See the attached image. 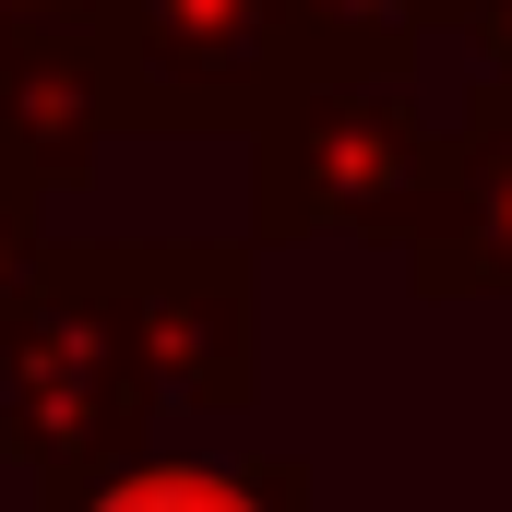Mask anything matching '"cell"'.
<instances>
[{
    "label": "cell",
    "instance_id": "6da1fadb",
    "mask_svg": "<svg viewBox=\"0 0 512 512\" xmlns=\"http://www.w3.org/2000/svg\"><path fill=\"white\" fill-rule=\"evenodd\" d=\"M143 334H131V298L108 251L84 274H48V286H12L0 310V453L12 465H48V477H96L143 417Z\"/></svg>",
    "mask_w": 512,
    "mask_h": 512
},
{
    "label": "cell",
    "instance_id": "7a4b0ae2",
    "mask_svg": "<svg viewBox=\"0 0 512 512\" xmlns=\"http://www.w3.org/2000/svg\"><path fill=\"white\" fill-rule=\"evenodd\" d=\"M429 120L405 108L393 72H298L262 120V227L322 239V227H405L429 191Z\"/></svg>",
    "mask_w": 512,
    "mask_h": 512
},
{
    "label": "cell",
    "instance_id": "3957f363",
    "mask_svg": "<svg viewBox=\"0 0 512 512\" xmlns=\"http://www.w3.org/2000/svg\"><path fill=\"white\" fill-rule=\"evenodd\" d=\"M108 120H239L286 96V0H96Z\"/></svg>",
    "mask_w": 512,
    "mask_h": 512
},
{
    "label": "cell",
    "instance_id": "277c9868",
    "mask_svg": "<svg viewBox=\"0 0 512 512\" xmlns=\"http://www.w3.org/2000/svg\"><path fill=\"white\" fill-rule=\"evenodd\" d=\"M108 274L131 298L155 393H191V405H239L251 393V298H239L227 251H108Z\"/></svg>",
    "mask_w": 512,
    "mask_h": 512
},
{
    "label": "cell",
    "instance_id": "5b68a950",
    "mask_svg": "<svg viewBox=\"0 0 512 512\" xmlns=\"http://www.w3.org/2000/svg\"><path fill=\"white\" fill-rule=\"evenodd\" d=\"M405 239H417V274H429L441 298L512 286V84L465 120L453 155H429V191H417Z\"/></svg>",
    "mask_w": 512,
    "mask_h": 512
},
{
    "label": "cell",
    "instance_id": "8992f818",
    "mask_svg": "<svg viewBox=\"0 0 512 512\" xmlns=\"http://www.w3.org/2000/svg\"><path fill=\"white\" fill-rule=\"evenodd\" d=\"M48 512H298V465H203V453H155V465H96Z\"/></svg>",
    "mask_w": 512,
    "mask_h": 512
},
{
    "label": "cell",
    "instance_id": "52a82bcc",
    "mask_svg": "<svg viewBox=\"0 0 512 512\" xmlns=\"http://www.w3.org/2000/svg\"><path fill=\"white\" fill-rule=\"evenodd\" d=\"M429 24H465V0H286V84L298 72H405Z\"/></svg>",
    "mask_w": 512,
    "mask_h": 512
},
{
    "label": "cell",
    "instance_id": "ba28073f",
    "mask_svg": "<svg viewBox=\"0 0 512 512\" xmlns=\"http://www.w3.org/2000/svg\"><path fill=\"white\" fill-rule=\"evenodd\" d=\"M12 286H24V179L0 167V310H12Z\"/></svg>",
    "mask_w": 512,
    "mask_h": 512
}]
</instances>
